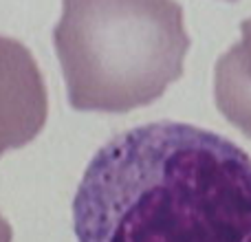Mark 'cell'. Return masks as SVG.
<instances>
[{
  "instance_id": "1",
  "label": "cell",
  "mask_w": 251,
  "mask_h": 242,
  "mask_svg": "<svg viewBox=\"0 0 251 242\" xmlns=\"http://www.w3.org/2000/svg\"><path fill=\"white\" fill-rule=\"evenodd\" d=\"M73 234L77 242H251V156L199 125L130 128L84 169Z\"/></svg>"
},
{
  "instance_id": "2",
  "label": "cell",
  "mask_w": 251,
  "mask_h": 242,
  "mask_svg": "<svg viewBox=\"0 0 251 242\" xmlns=\"http://www.w3.org/2000/svg\"><path fill=\"white\" fill-rule=\"evenodd\" d=\"M53 44L69 104L117 115L181 77L190 38L176 0H62Z\"/></svg>"
},
{
  "instance_id": "3",
  "label": "cell",
  "mask_w": 251,
  "mask_h": 242,
  "mask_svg": "<svg viewBox=\"0 0 251 242\" xmlns=\"http://www.w3.org/2000/svg\"><path fill=\"white\" fill-rule=\"evenodd\" d=\"M49 117L47 84L31 51L0 35V156L31 143Z\"/></svg>"
},
{
  "instance_id": "4",
  "label": "cell",
  "mask_w": 251,
  "mask_h": 242,
  "mask_svg": "<svg viewBox=\"0 0 251 242\" xmlns=\"http://www.w3.org/2000/svg\"><path fill=\"white\" fill-rule=\"evenodd\" d=\"M240 40L214 69V99L221 115L251 139V18L240 24Z\"/></svg>"
},
{
  "instance_id": "5",
  "label": "cell",
  "mask_w": 251,
  "mask_h": 242,
  "mask_svg": "<svg viewBox=\"0 0 251 242\" xmlns=\"http://www.w3.org/2000/svg\"><path fill=\"white\" fill-rule=\"evenodd\" d=\"M13 240V231L11 225L7 222V218L0 214V242H11Z\"/></svg>"
}]
</instances>
